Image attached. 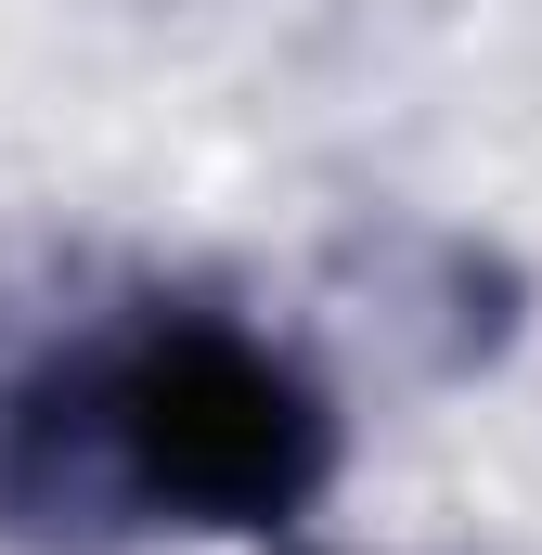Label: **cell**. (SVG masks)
<instances>
[{
    "instance_id": "6da1fadb",
    "label": "cell",
    "mask_w": 542,
    "mask_h": 555,
    "mask_svg": "<svg viewBox=\"0 0 542 555\" xmlns=\"http://www.w3.org/2000/svg\"><path fill=\"white\" fill-rule=\"evenodd\" d=\"M336 478V401L233 310H142L0 388V504L26 530H284Z\"/></svg>"
}]
</instances>
